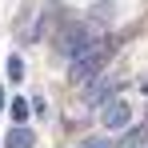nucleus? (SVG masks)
Here are the masks:
<instances>
[{
  "mask_svg": "<svg viewBox=\"0 0 148 148\" xmlns=\"http://www.w3.org/2000/svg\"><path fill=\"white\" fill-rule=\"evenodd\" d=\"M0 112H4V88H0Z\"/></svg>",
  "mask_w": 148,
  "mask_h": 148,
  "instance_id": "nucleus-10",
  "label": "nucleus"
},
{
  "mask_svg": "<svg viewBox=\"0 0 148 148\" xmlns=\"http://www.w3.org/2000/svg\"><path fill=\"white\" fill-rule=\"evenodd\" d=\"M8 76L12 80H24V60L20 56H8Z\"/></svg>",
  "mask_w": 148,
  "mask_h": 148,
  "instance_id": "nucleus-7",
  "label": "nucleus"
},
{
  "mask_svg": "<svg viewBox=\"0 0 148 148\" xmlns=\"http://www.w3.org/2000/svg\"><path fill=\"white\" fill-rule=\"evenodd\" d=\"M132 148H140V144H132Z\"/></svg>",
  "mask_w": 148,
  "mask_h": 148,
  "instance_id": "nucleus-12",
  "label": "nucleus"
},
{
  "mask_svg": "<svg viewBox=\"0 0 148 148\" xmlns=\"http://www.w3.org/2000/svg\"><path fill=\"white\" fill-rule=\"evenodd\" d=\"M112 52H116V44H112V40H96V44H88L80 56H72V68H68V76H72L76 84H84V80L100 76V72H104V64L112 60Z\"/></svg>",
  "mask_w": 148,
  "mask_h": 148,
  "instance_id": "nucleus-1",
  "label": "nucleus"
},
{
  "mask_svg": "<svg viewBox=\"0 0 148 148\" xmlns=\"http://www.w3.org/2000/svg\"><path fill=\"white\" fill-rule=\"evenodd\" d=\"M144 92H148V84H144Z\"/></svg>",
  "mask_w": 148,
  "mask_h": 148,
  "instance_id": "nucleus-11",
  "label": "nucleus"
},
{
  "mask_svg": "<svg viewBox=\"0 0 148 148\" xmlns=\"http://www.w3.org/2000/svg\"><path fill=\"white\" fill-rule=\"evenodd\" d=\"M128 120H132V108H128V100H120V96H112L108 104H104V112H100V124H104L108 132L128 128Z\"/></svg>",
  "mask_w": 148,
  "mask_h": 148,
  "instance_id": "nucleus-4",
  "label": "nucleus"
},
{
  "mask_svg": "<svg viewBox=\"0 0 148 148\" xmlns=\"http://www.w3.org/2000/svg\"><path fill=\"white\" fill-rule=\"evenodd\" d=\"M32 144H36V136L28 132L24 124H16V128H12V132L4 136V148H32Z\"/></svg>",
  "mask_w": 148,
  "mask_h": 148,
  "instance_id": "nucleus-5",
  "label": "nucleus"
},
{
  "mask_svg": "<svg viewBox=\"0 0 148 148\" xmlns=\"http://www.w3.org/2000/svg\"><path fill=\"white\" fill-rule=\"evenodd\" d=\"M92 44V32L84 24H68L64 32H60V40H56V48L64 52V56H80V52Z\"/></svg>",
  "mask_w": 148,
  "mask_h": 148,
  "instance_id": "nucleus-3",
  "label": "nucleus"
},
{
  "mask_svg": "<svg viewBox=\"0 0 148 148\" xmlns=\"http://www.w3.org/2000/svg\"><path fill=\"white\" fill-rule=\"evenodd\" d=\"M116 88H120V80L92 76V80H84V104H88V108H104L108 100L116 96Z\"/></svg>",
  "mask_w": 148,
  "mask_h": 148,
  "instance_id": "nucleus-2",
  "label": "nucleus"
},
{
  "mask_svg": "<svg viewBox=\"0 0 148 148\" xmlns=\"http://www.w3.org/2000/svg\"><path fill=\"white\" fill-rule=\"evenodd\" d=\"M112 12H116L112 4H96V8H92V20H96V24H108V20H112Z\"/></svg>",
  "mask_w": 148,
  "mask_h": 148,
  "instance_id": "nucleus-6",
  "label": "nucleus"
},
{
  "mask_svg": "<svg viewBox=\"0 0 148 148\" xmlns=\"http://www.w3.org/2000/svg\"><path fill=\"white\" fill-rule=\"evenodd\" d=\"M28 112H32V104H28V100H12V120H16V124L24 120Z\"/></svg>",
  "mask_w": 148,
  "mask_h": 148,
  "instance_id": "nucleus-8",
  "label": "nucleus"
},
{
  "mask_svg": "<svg viewBox=\"0 0 148 148\" xmlns=\"http://www.w3.org/2000/svg\"><path fill=\"white\" fill-rule=\"evenodd\" d=\"M80 148H116V140H108V136H96V140H84Z\"/></svg>",
  "mask_w": 148,
  "mask_h": 148,
  "instance_id": "nucleus-9",
  "label": "nucleus"
}]
</instances>
